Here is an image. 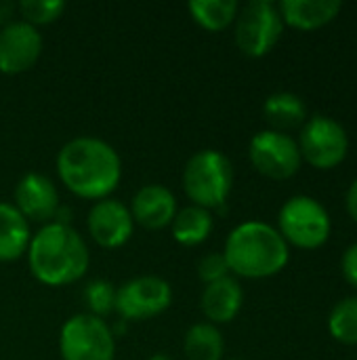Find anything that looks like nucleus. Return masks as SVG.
Masks as SVG:
<instances>
[{"mask_svg":"<svg viewBox=\"0 0 357 360\" xmlns=\"http://www.w3.org/2000/svg\"><path fill=\"white\" fill-rule=\"evenodd\" d=\"M263 116L265 120L274 127V131H290L297 129L305 122L307 118V105L305 101L295 95V93H274L267 97L263 105Z\"/></svg>","mask_w":357,"mask_h":360,"instance_id":"nucleus-18","label":"nucleus"},{"mask_svg":"<svg viewBox=\"0 0 357 360\" xmlns=\"http://www.w3.org/2000/svg\"><path fill=\"white\" fill-rule=\"evenodd\" d=\"M229 272L242 278H269L288 264V243L263 221H246L231 230L223 251Z\"/></svg>","mask_w":357,"mask_h":360,"instance_id":"nucleus-3","label":"nucleus"},{"mask_svg":"<svg viewBox=\"0 0 357 360\" xmlns=\"http://www.w3.org/2000/svg\"><path fill=\"white\" fill-rule=\"evenodd\" d=\"M42 53V36L25 21L0 27V72L21 74L36 65Z\"/></svg>","mask_w":357,"mask_h":360,"instance_id":"nucleus-11","label":"nucleus"},{"mask_svg":"<svg viewBox=\"0 0 357 360\" xmlns=\"http://www.w3.org/2000/svg\"><path fill=\"white\" fill-rule=\"evenodd\" d=\"M17 11V4L15 2H8V0H0V25H8L13 21V15Z\"/></svg>","mask_w":357,"mask_h":360,"instance_id":"nucleus-27","label":"nucleus"},{"mask_svg":"<svg viewBox=\"0 0 357 360\" xmlns=\"http://www.w3.org/2000/svg\"><path fill=\"white\" fill-rule=\"evenodd\" d=\"M183 352L187 360H223L225 342L215 325L198 323L187 329L183 338Z\"/></svg>","mask_w":357,"mask_h":360,"instance_id":"nucleus-20","label":"nucleus"},{"mask_svg":"<svg viewBox=\"0 0 357 360\" xmlns=\"http://www.w3.org/2000/svg\"><path fill=\"white\" fill-rule=\"evenodd\" d=\"M88 234L103 249H118L133 236L135 221L130 209L114 198H103L88 213Z\"/></svg>","mask_w":357,"mask_h":360,"instance_id":"nucleus-12","label":"nucleus"},{"mask_svg":"<svg viewBox=\"0 0 357 360\" xmlns=\"http://www.w3.org/2000/svg\"><path fill=\"white\" fill-rule=\"evenodd\" d=\"M173 238L183 247H198L202 245L210 232H213V215L210 211L189 205L181 211H177L173 224H170Z\"/></svg>","mask_w":357,"mask_h":360,"instance_id":"nucleus-19","label":"nucleus"},{"mask_svg":"<svg viewBox=\"0 0 357 360\" xmlns=\"http://www.w3.org/2000/svg\"><path fill=\"white\" fill-rule=\"evenodd\" d=\"M278 224L282 238L299 249L322 247L332 230L328 211L311 196H292L286 200L280 209Z\"/></svg>","mask_w":357,"mask_h":360,"instance_id":"nucleus-5","label":"nucleus"},{"mask_svg":"<svg viewBox=\"0 0 357 360\" xmlns=\"http://www.w3.org/2000/svg\"><path fill=\"white\" fill-rule=\"evenodd\" d=\"M57 175L78 198L99 202L118 188L122 179V160L107 141L76 137L59 150Z\"/></svg>","mask_w":357,"mask_h":360,"instance_id":"nucleus-1","label":"nucleus"},{"mask_svg":"<svg viewBox=\"0 0 357 360\" xmlns=\"http://www.w3.org/2000/svg\"><path fill=\"white\" fill-rule=\"evenodd\" d=\"M116 287L109 281H90L84 287V304L88 308V314L103 319L116 310Z\"/></svg>","mask_w":357,"mask_h":360,"instance_id":"nucleus-23","label":"nucleus"},{"mask_svg":"<svg viewBox=\"0 0 357 360\" xmlns=\"http://www.w3.org/2000/svg\"><path fill=\"white\" fill-rule=\"evenodd\" d=\"M32 276L46 287H65L80 281L90 264L84 238L65 224H46L27 247Z\"/></svg>","mask_w":357,"mask_h":360,"instance_id":"nucleus-2","label":"nucleus"},{"mask_svg":"<svg viewBox=\"0 0 357 360\" xmlns=\"http://www.w3.org/2000/svg\"><path fill=\"white\" fill-rule=\"evenodd\" d=\"M187 8L194 21L208 32H221L229 27L240 13L236 0H191Z\"/></svg>","mask_w":357,"mask_h":360,"instance_id":"nucleus-21","label":"nucleus"},{"mask_svg":"<svg viewBox=\"0 0 357 360\" xmlns=\"http://www.w3.org/2000/svg\"><path fill=\"white\" fill-rule=\"evenodd\" d=\"M330 335L345 344V346H357V295L339 302L328 319Z\"/></svg>","mask_w":357,"mask_h":360,"instance_id":"nucleus-22","label":"nucleus"},{"mask_svg":"<svg viewBox=\"0 0 357 360\" xmlns=\"http://www.w3.org/2000/svg\"><path fill=\"white\" fill-rule=\"evenodd\" d=\"M341 8L343 4L339 0H284L278 6L284 23L305 32L324 27L341 13Z\"/></svg>","mask_w":357,"mask_h":360,"instance_id":"nucleus-16","label":"nucleus"},{"mask_svg":"<svg viewBox=\"0 0 357 360\" xmlns=\"http://www.w3.org/2000/svg\"><path fill=\"white\" fill-rule=\"evenodd\" d=\"M198 276L202 283L210 285V283H217L225 276H229V266H227V259L223 253H208L200 259L198 264Z\"/></svg>","mask_w":357,"mask_h":360,"instance_id":"nucleus-25","label":"nucleus"},{"mask_svg":"<svg viewBox=\"0 0 357 360\" xmlns=\"http://www.w3.org/2000/svg\"><path fill=\"white\" fill-rule=\"evenodd\" d=\"M173 304V289L160 276H137L116 291V312L128 321H147L166 312Z\"/></svg>","mask_w":357,"mask_h":360,"instance_id":"nucleus-9","label":"nucleus"},{"mask_svg":"<svg viewBox=\"0 0 357 360\" xmlns=\"http://www.w3.org/2000/svg\"><path fill=\"white\" fill-rule=\"evenodd\" d=\"M147 360H173V359H170V356H166V354H162V352H158V354L149 356Z\"/></svg>","mask_w":357,"mask_h":360,"instance_id":"nucleus-29","label":"nucleus"},{"mask_svg":"<svg viewBox=\"0 0 357 360\" xmlns=\"http://www.w3.org/2000/svg\"><path fill=\"white\" fill-rule=\"evenodd\" d=\"M242 302H244L242 285L234 276H225L204 287V293L200 297V308L204 316L210 321V325H225L240 314Z\"/></svg>","mask_w":357,"mask_h":360,"instance_id":"nucleus-15","label":"nucleus"},{"mask_svg":"<svg viewBox=\"0 0 357 360\" xmlns=\"http://www.w3.org/2000/svg\"><path fill=\"white\" fill-rule=\"evenodd\" d=\"M299 150L301 158H305L311 167L328 171L345 160L349 152V137L343 124H339L335 118L316 114L301 131Z\"/></svg>","mask_w":357,"mask_h":360,"instance_id":"nucleus-8","label":"nucleus"},{"mask_svg":"<svg viewBox=\"0 0 357 360\" xmlns=\"http://www.w3.org/2000/svg\"><path fill=\"white\" fill-rule=\"evenodd\" d=\"M341 270H343V276H345V281L357 289V243L356 245H351L347 251H345V255H343V259H341Z\"/></svg>","mask_w":357,"mask_h":360,"instance_id":"nucleus-26","label":"nucleus"},{"mask_svg":"<svg viewBox=\"0 0 357 360\" xmlns=\"http://www.w3.org/2000/svg\"><path fill=\"white\" fill-rule=\"evenodd\" d=\"M227 360H242V359H227Z\"/></svg>","mask_w":357,"mask_h":360,"instance_id":"nucleus-30","label":"nucleus"},{"mask_svg":"<svg viewBox=\"0 0 357 360\" xmlns=\"http://www.w3.org/2000/svg\"><path fill=\"white\" fill-rule=\"evenodd\" d=\"M345 205H347V213L351 215V219L357 221V179L351 184V186H349V192H347Z\"/></svg>","mask_w":357,"mask_h":360,"instance_id":"nucleus-28","label":"nucleus"},{"mask_svg":"<svg viewBox=\"0 0 357 360\" xmlns=\"http://www.w3.org/2000/svg\"><path fill=\"white\" fill-rule=\"evenodd\" d=\"M59 350L63 360H114L116 338L103 319L84 312L63 325Z\"/></svg>","mask_w":357,"mask_h":360,"instance_id":"nucleus-6","label":"nucleus"},{"mask_svg":"<svg viewBox=\"0 0 357 360\" xmlns=\"http://www.w3.org/2000/svg\"><path fill=\"white\" fill-rule=\"evenodd\" d=\"M32 240L29 221L11 202H0V262H15L27 253Z\"/></svg>","mask_w":357,"mask_h":360,"instance_id":"nucleus-17","label":"nucleus"},{"mask_svg":"<svg viewBox=\"0 0 357 360\" xmlns=\"http://www.w3.org/2000/svg\"><path fill=\"white\" fill-rule=\"evenodd\" d=\"M130 215L133 221L145 230H162L170 226L177 215V198L168 188L160 184H147L133 196Z\"/></svg>","mask_w":357,"mask_h":360,"instance_id":"nucleus-14","label":"nucleus"},{"mask_svg":"<svg viewBox=\"0 0 357 360\" xmlns=\"http://www.w3.org/2000/svg\"><path fill=\"white\" fill-rule=\"evenodd\" d=\"M282 15L269 0H252L236 17V44L246 57L267 55L282 38Z\"/></svg>","mask_w":357,"mask_h":360,"instance_id":"nucleus-7","label":"nucleus"},{"mask_svg":"<svg viewBox=\"0 0 357 360\" xmlns=\"http://www.w3.org/2000/svg\"><path fill=\"white\" fill-rule=\"evenodd\" d=\"M248 156L252 167L269 179H288L301 169L299 143L280 131H261L250 139Z\"/></svg>","mask_w":357,"mask_h":360,"instance_id":"nucleus-10","label":"nucleus"},{"mask_svg":"<svg viewBox=\"0 0 357 360\" xmlns=\"http://www.w3.org/2000/svg\"><path fill=\"white\" fill-rule=\"evenodd\" d=\"M15 207L27 221L46 224L61 207L59 192L46 175L27 173L15 186Z\"/></svg>","mask_w":357,"mask_h":360,"instance_id":"nucleus-13","label":"nucleus"},{"mask_svg":"<svg viewBox=\"0 0 357 360\" xmlns=\"http://www.w3.org/2000/svg\"><path fill=\"white\" fill-rule=\"evenodd\" d=\"M234 188V167L219 150L196 152L183 169V190L187 198L206 211L225 205Z\"/></svg>","mask_w":357,"mask_h":360,"instance_id":"nucleus-4","label":"nucleus"},{"mask_svg":"<svg viewBox=\"0 0 357 360\" xmlns=\"http://www.w3.org/2000/svg\"><path fill=\"white\" fill-rule=\"evenodd\" d=\"M17 11L21 13V21L29 23V25H46L57 21L63 11H65V2L61 0H23L17 4Z\"/></svg>","mask_w":357,"mask_h":360,"instance_id":"nucleus-24","label":"nucleus"}]
</instances>
